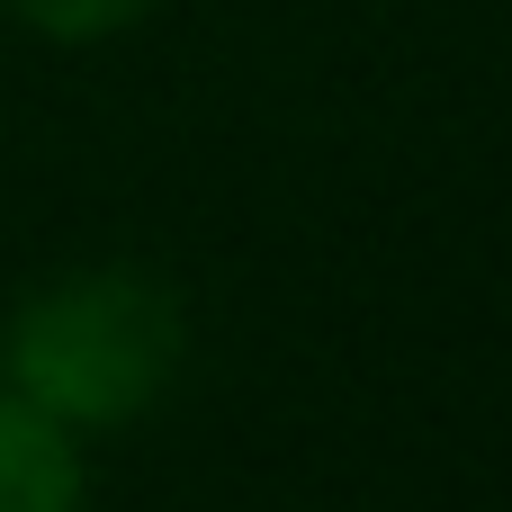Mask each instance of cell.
<instances>
[{
  "mask_svg": "<svg viewBox=\"0 0 512 512\" xmlns=\"http://www.w3.org/2000/svg\"><path fill=\"white\" fill-rule=\"evenodd\" d=\"M189 360V315L180 288L135 270V261H90L45 279L0 342V369L27 405H45L72 432H117L144 423Z\"/></svg>",
  "mask_w": 512,
  "mask_h": 512,
  "instance_id": "6da1fadb",
  "label": "cell"
},
{
  "mask_svg": "<svg viewBox=\"0 0 512 512\" xmlns=\"http://www.w3.org/2000/svg\"><path fill=\"white\" fill-rule=\"evenodd\" d=\"M90 504V459L81 432L0 387V512H81Z\"/></svg>",
  "mask_w": 512,
  "mask_h": 512,
  "instance_id": "7a4b0ae2",
  "label": "cell"
},
{
  "mask_svg": "<svg viewBox=\"0 0 512 512\" xmlns=\"http://www.w3.org/2000/svg\"><path fill=\"white\" fill-rule=\"evenodd\" d=\"M27 36H45V45H99V36H126L144 9H162V0H0Z\"/></svg>",
  "mask_w": 512,
  "mask_h": 512,
  "instance_id": "3957f363",
  "label": "cell"
}]
</instances>
